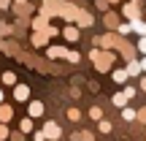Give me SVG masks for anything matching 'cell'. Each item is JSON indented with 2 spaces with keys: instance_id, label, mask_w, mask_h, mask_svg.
<instances>
[{
  "instance_id": "6da1fadb",
  "label": "cell",
  "mask_w": 146,
  "mask_h": 141,
  "mask_svg": "<svg viewBox=\"0 0 146 141\" xmlns=\"http://www.w3.org/2000/svg\"><path fill=\"white\" fill-rule=\"evenodd\" d=\"M43 136H46V138H52V141H57L60 136H62V130H60V125H57V122H46V125H43Z\"/></svg>"
},
{
  "instance_id": "7a4b0ae2",
  "label": "cell",
  "mask_w": 146,
  "mask_h": 141,
  "mask_svg": "<svg viewBox=\"0 0 146 141\" xmlns=\"http://www.w3.org/2000/svg\"><path fill=\"white\" fill-rule=\"evenodd\" d=\"M14 98H16V100H27V98H30V87H25V84H16Z\"/></svg>"
},
{
  "instance_id": "3957f363",
  "label": "cell",
  "mask_w": 146,
  "mask_h": 141,
  "mask_svg": "<svg viewBox=\"0 0 146 141\" xmlns=\"http://www.w3.org/2000/svg\"><path fill=\"white\" fill-rule=\"evenodd\" d=\"M27 111H30V120H33V117H41L43 114V103H41V100H33V103L27 106Z\"/></svg>"
},
{
  "instance_id": "277c9868",
  "label": "cell",
  "mask_w": 146,
  "mask_h": 141,
  "mask_svg": "<svg viewBox=\"0 0 146 141\" xmlns=\"http://www.w3.org/2000/svg\"><path fill=\"white\" fill-rule=\"evenodd\" d=\"M125 71H127V76H138V73H141V65H138V60H130Z\"/></svg>"
},
{
  "instance_id": "5b68a950",
  "label": "cell",
  "mask_w": 146,
  "mask_h": 141,
  "mask_svg": "<svg viewBox=\"0 0 146 141\" xmlns=\"http://www.w3.org/2000/svg\"><path fill=\"white\" fill-rule=\"evenodd\" d=\"M111 76H114V82H116V84H125V82H127V71H125V68H116Z\"/></svg>"
},
{
  "instance_id": "8992f818",
  "label": "cell",
  "mask_w": 146,
  "mask_h": 141,
  "mask_svg": "<svg viewBox=\"0 0 146 141\" xmlns=\"http://www.w3.org/2000/svg\"><path fill=\"white\" fill-rule=\"evenodd\" d=\"M133 30H135V33H141V35H146V22H141V19H135V22H133Z\"/></svg>"
},
{
  "instance_id": "52a82bcc",
  "label": "cell",
  "mask_w": 146,
  "mask_h": 141,
  "mask_svg": "<svg viewBox=\"0 0 146 141\" xmlns=\"http://www.w3.org/2000/svg\"><path fill=\"white\" fill-rule=\"evenodd\" d=\"M65 54H68V52H65L62 46H52V49H49V57H65Z\"/></svg>"
},
{
  "instance_id": "ba28073f",
  "label": "cell",
  "mask_w": 146,
  "mask_h": 141,
  "mask_svg": "<svg viewBox=\"0 0 146 141\" xmlns=\"http://www.w3.org/2000/svg\"><path fill=\"white\" fill-rule=\"evenodd\" d=\"M8 120H11V109H8V106H0V122L5 125Z\"/></svg>"
},
{
  "instance_id": "9c48e42d",
  "label": "cell",
  "mask_w": 146,
  "mask_h": 141,
  "mask_svg": "<svg viewBox=\"0 0 146 141\" xmlns=\"http://www.w3.org/2000/svg\"><path fill=\"white\" fill-rule=\"evenodd\" d=\"M111 100H114V106H125V103H127V95H125V92H116Z\"/></svg>"
},
{
  "instance_id": "30bf717a",
  "label": "cell",
  "mask_w": 146,
  "mask_h": 141,
  "mask_svg": "<svg viewBox=\"0 0 146 141\" xmlns=\"http://www.w3.org/2000/svg\"><path fill=\"white\" fill-rule=\"evenodd\" d=\"M125 14H127V16H130V19H133V22H135V19H138V8H135V5H133V3H130V5H127V8H125Z\"/></svg>"
},
{
  "instance_id": "8fae6325",
  "label": "cell",
  "mask_w": 146,
  "mask_h": 141,
  "mask_svg": "<svg viewBox=\"0 0 146 141\" xmlns=\"http://www.w3.org/2000/svg\"><path fill=\"white\" fill-rule=\"evenodd\" d=\"M65 38H68V41H76V38H78V30H76V27H65Z\"/></svg>"
},
{
  "instance_id": "7c38bea8",
  "label": "cell",
  "mask_w": 146,
  "mask_h": 141,
  "mask_svg": "<svg viewBox=\"0 0 146 141\" xmlns=\"http://www.w3.org/2000/svg\"><path fill=\"white\" fill-rule=\"evenodd\" d=\"M89 117H92V120H103V111H100L98 106H92V109H89Z\"/></svg>"
},
{
  "instance_id": "4fadbf2b",
  "label": "cell",
  "mask_w": 146,
  "mask_h": 141,
  "mask_svg": "<svg viewBox=\"0 0 146 141\" xmlns=\"http://www.w3.org/2000/svg\"><path fill=\"white\" fill-rule=\"evenodd\" d=\"M100 133H111V122L108 120H100V128H98Z\"/></svg>"
},
{
  "instance_id": "5bb4252c",
  "label": "cell",
  "mask_w": 146,
  "mask_h": 141,
  "mask_svg": "<svg viewBox=\"0 0 146 141\" xmlns=\"http://www.w3.org/2000/svg\"><path fill=\"white\" fill-rule=\"evenodd\" d=\"M33 130V120H22V133H30Z\"/></svg>"
},
{
  "instance_id": "9a60e30c",
  "label": "cell",
  "mask_w": 146,
  "mask_h": 141,
  "mask_svg": "<svg viewBox=\"0 0 146 141\" xmlns=\"http://www.w3.org/2000/svg\"><path fill=\"white\" fill-rule=\"evenodd\" d=\"M3 82H5V84H16V76L8 71V73H3Z\"/></svg>"
},
{
  "instance_id": "2e32d148",
  "label": "cell",
  "mask_w": 146,
  "mask_h": 141,
  "mask_svg": "<svg viewBox=\"0 0 146 141\" xmlns=\"http://www.w3.org/2000/svg\"><path fill=\"white\" fill-rule=\"evenodd\" d=\"M122 117H125V120H135V111H133V109H125V111H122Z\"/></svg>"
},
{
  "instance_id": "e0dca14e",
  "label": "cell",
  "mask_w": 146,
  "mask_h": 141,
  "mask_svg": "<svg viewBox=\"0 0 146 141\" xmlns=\"http://www.w3.org/2000/svg\"><path fill=\"white\" fill-rule=\"evenodd\" d=\"M78 117H81V114H78V109H68V120H73V122H76Z\"/></svg>"
},
{
  "instance_id": "ac0fdd59",
  "label": "cell",
  "mask_w": 146,
  "mask_h": 141,
  "mask_svg": "<svg viewBox=\"0 0 146 141\" xmlns=\"http://www.w3.org/2000/svg\"><path fill=\"white\" fill-rule=\"evenodd\" d=\"M3 138H8V128H5L3 122H0V141H3Z\"/></svg>"
},
{
  "instance_id": "d6986e66",
  "label": "cell",
  "mask_w": 146,
  "mask_h": 141,
  "mask_svg": "<svg viewBox=\"0 0 146 141\" xmlns=\"http://www.w3.org/2000/svg\"><path fill=\"white\" fill-rule=\"evenodd\" d=\"M125 95H127V100L135 98V87H127V90H125Z\"/></svg>"
},
{
  "instance_id": "ffe728a7",
  "label": "cell",
  "mask_w": 146,
  "mask_h": 141,
  "mask_svg": "<svg viewBox=\"0 0 146 141\" xmlns=\"http://www.w3.org/2000/svg\"><path fill=\"white\" fill-rule=\"evenodd\" d=\"M65 57H68L70 63H78V54H76V52H68V54H65Z\"/></svg>"
},
{
  "instance_id": "44dd1931",
  "label": "cell",
  "mask_w": 146,
  "mask_h": 141,
  "mask_svg": "<svg viewBox=\"0 0 146 141\" xmlns=\"http://www.w3.org/2000/svg\"><path fill=\"white\" fill-rule=\"evenodd\" d=\"M138 49H141V52H143V54H146V35H143V38H141V41H138Z\"/></svg>"
},
{
  "instance_id": "7402d4cb",
  "label": "cell",
  "mask_w": 146,
  "mask_h": 141,
  "mask_svg": "<svg viewBox=\"0 0 146 141\" xmlns=\"http://www.w3.org/2000/svg\"><path fill=\"white\" fill-rule=\"evenodd\" d=\"M138 120H141V122H146V106H143L141 111H138Z\"/></svg>"
},
{
  "instance_id": "603a6c76",
  "label": "cell",
  "mask_w": 146,
  "mask_h": 141,
  "mask_svg": "<svg viewBox=\"0 0 146 141\" xmlns=\"http://www.w3.org/2000/svg\"><path fill=\"white\" fill-rule=\"evenodd\" d=\"M35 141H46V136H43V130H38V133H35Z\"/></svg>"
},
{
  "instance_id": "cb8c5ba5",
  "label": "cell",
  "mask_w": 146,
  "mask_h": 141,
  "mask_svg": "<svg viewBox=\"0 0 146 141\" xmlns=\"http://www.w3.org/2000/svg\"><path fill=\"white\" fill-rule=\"evenodd\" d=\"M138 65H141V71H146V57H143V60H138Z\"/></svg>"
},
{
  "instance_id": "d4e9b609",
  "label": "cell",
  "mask_w": 146,
  "mask_h": 141,
  "mask_svg": "<svg viewBox=\"0 0 146 141\" xmlns=\"http://www.w3.org/2000/svg\"><path fill=\"white\" fill-rule=\"evenodd\" d=\"M5 5H8V0H0V8H5Z\"/></svg>"
},
{
  "instance_id": "484cf974",
  "label": "cell",
  "mask_w": 146,
  "mask_h": 141,
  "mask_svg": "<svg viewBox=\"0 0 146 141\" xmlns=\"http://www.w3.org/2000/svg\"><path fill=\"white\" fill-rule=\"evenodd\" d=\"M141 90H146V79H141Z\"/></svg>"
},
{
  "instance_id": "4316f807",
  "label": "cell",
  "mask_w": 146,
  "mask_h": 141,
  "mask_svg": "<svg viewBox=\"0 0 146 141\" xmlns=\"http://www.w3.org/2000/svg\"><path fill=\"white\" fill-rule=\"evenodd\" d=\"M0 100H3V90H0Z\"/></svg>"
},
{
  "instance_id": "83f0119b",
  "label": "cell",
  "mask_w": 146,
  "mask_h": 141,
  "mask_svg": "<svg viewBox=\"0 0 146 141\" xmlns=\"http://www.w3.org/2000/svg\"><path fill=\"white\" fill-rule=\"evenodd\" d=\"M16 3H25V0H16Z\"/></svg>"
}]
</instances>
